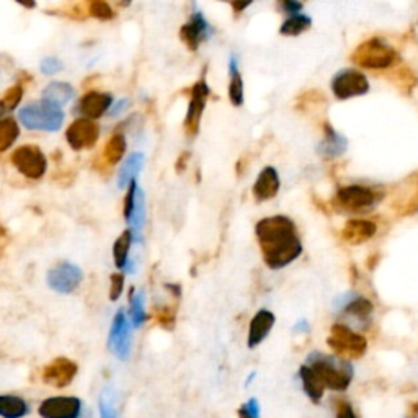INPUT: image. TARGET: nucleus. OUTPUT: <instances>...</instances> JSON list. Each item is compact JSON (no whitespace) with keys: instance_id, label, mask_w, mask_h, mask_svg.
I'll list each match as a JSON object with an SVG mask.
<instances>
[{"instance_id":"cd10ccee","label":"nucleus","mask_w":418,"mask_h":418,"mask_svg":"<svg viewBox=\"0 0 418 418\" xmlns=\"http://www.w3.org/2000/svg\"><path fill=\"white\" fill-rule=\"evenodd\" d=\"M124 152H126V139H124V136L118 133L113 134L103 149V160L108 165H116L123 159Z\"/></svg>"},{"instance_id":"5701e85b","label":"nucleus","mask_w":418,"mask_h":418,"mask_svg":"<svg viewBox=\"0 0 418 418\" xmlns=\"http://www.w3.org/2000/svg\"><path fill=\"white\" fill-rule=\"evenodd\" d=\"M74 88L66 82H51L49 86L43 90V100L58 105L61 108L66 103H69V101L74 98Z\"/></svg>"},{"instance_id":"bb28decb","label":"nucleus","mask_w":418,"mask_h":418,"mask_svg":"<svg viewBox=\"0 0 418 418\" xmlns=\"http://www.w3.org/2000/svg\"><path fill=\"white\" fill-rule=\"evenodd\" d=\"M310 25H312L310 16L302 14H292L287 16L285 24L280 26V33L283 36H299L302 35L304 31H307Z\"/></svg>"},{"instance_id":"ddd939ff","label":"nucleus","mask_w":418,"mask_h":418,"mask_svg":"<svg viewBox=\"0 0 418 418\" xmlns=\"http://www.w3.org/2000/svg\"><path fill=\"white\" fill-rule=\"evenodd\" d=\"M209 97V87L205 78L198 81L191 88V98L185 118V131L188 136H196L200 131V121L203 111L206 108V101Z\"/></svg>"},{"instance_id":"f03ea898","label":"nucleus","mask_w":418,"mask_h":418,"mask_svg":"<svg viewBox=\"0 0 418 418\" xmlns=\"http://www.w3.org/2000/svg\"><path fill=\"white\" fill-rule=\"evenodd\" d=\"M307 365L317 372L324 386L333 391H347L352 384L353 368L348 361L314 352L309 355Z\"/></svg>"},{"instance_id":"473e14b6","label":"nucleus","mask_w":418,"mask_h":418,"mask_svg":"<svg viewBox=\"0 0 418 418\" xmlns=\"http://www.w3.org/2000/svg\"><path fill=\"white\" fill-rule=\"evenodd\" d=\"M129 299H131V309H129V314H131V320L134 327H139L146 320V312H144V295L143 292H129Z\"/></svg>"},{"instance_id":"20e7f679","label":"nucleus","mask_w":418,"mask_h":418,"mask_svg":"<svg viewBox=\"0 0 418 418\" xmlns=\"http://www.w3.org/2000/svg\"><path fill=\"white\" fill-rule=\"evenodd\" d=\"M352 61L365 69H387L397 61V53L381 38H371L355 49Z\"/></svg>"},{"instance_id":"58836bf2","label":"nucleus","mask_w":418,"mask_h":418,"mask_svg":"<svg viewBox=\"0 0 418 418\" xmlns=\"http://www.w3.org/2000/svg\"><path fill=\"white\" fill-rule=\"evenodd\" d=\"M111 287H110V299L111 301H118L120 296L123 295V287H124V276L121 273H115L111 275Z\"/></svg>"},{"instance_id":"4468645a","label":"nucleus","mask_w":418,"mask_h":418,"mask_svg":"<svg viewBox=\"0 0 418 418\" xmlns=\"http://www.w3.org/2000/svg\"><path fill=\"white\" fill-rule=\"evenodd\" d=\"M108 347L116 358L128 360L129 352H131V325H129L123 309L118 310L115 319H113Z\"/></svg>"},{"instance_id":"72a5a7b5","label":"nucleus","mask_w":418,"mask_h":418,"mask_svg":"<svg viewBox=\"0 0 418 418\" xmlns=\"http://www.w3.org/2000/svg\"><path fill=\"white\" fill-rule=\"evenodd\" d=\"M154 317L163 327V329H168V330L173 329V325H175V309L173 307H170V306L159 307L154 312Z\"/></svg>"},{"instance_id":"4be33fe9","label":"nucleus","mask_w":418,"mask_h":418,"mask_svg":"<svg viewBox=\"0 0 418 418\" xmlns=\"http://www.w3.org/2000/svg\"><path fill=\"white\" fill-rule=\"evenodd\" d=\"M299 377H301L304 391H306V394L309 395V399L315 404L320 402L322 395H324L325 386L324 382L320 381L317 372L310 368V366H302V368L299 369Z\"/></svg>"},{"instance_id":"f8f14e48","label":"nucleus","mask_w":418,"mask_h":418,"mask_svg":"<svg viewBox=\"0 0 418 418\" xmlns=\"http://www.w3.org/2000/svg\"><path fill=\"white\" fill-rule=\"evenodd\" d=\"M213 35V26L208 24L206 16L203 15L200 10H195V12L191 14L190 20L180 28V38H182V41L186 44V48L191 51H196L200 48L201 43L208 41Z\"/></svg>"},{"instance_id":"49530a36","label":"nucleus","mask_w":418,"mask_h":418,"mask_svg":"<svg viewBox=\"0 0 418 418\" xmlns=\"http://www.w3.org/2000/svg\"><path fill=\"white\" fill-rule=\"evenodd\" d=\"M306 325H307V322H306V320H301V322H299V324L296 325V330L306 332V330H307V327H306Z\"/></svg>"},{"instance_id":"2eb2a0df","label":"nucleus","mask_w":418,"mask_h":418,"mask_svg":"<svg viewBox=\"0 0 418 418\" xmlns=\"http://www.w3.org/2000/svg\"><path fill=\"white\" fill-rule=\"evenodd\" d=\"M77 365L69 358H56L43 369V381L53 387H66L77 376Z\"/></svg>"},{"instance_id":"f3484780","label":"nucleus","mask_w":418,"mask_h":418,"mask_svg":"<svg viewBox=\"0 0 418 418\" xmlns=\"http://www.w3.org/2000/svg\"><path fill=\"white\" fill-rule=\"evenodd\" d=\"M113 103V97L110 93H100V92H88L78 101L77 111L82 116L90 118V120H97V118L103 116L106 111L110 110Z\"/></svg>"},{"instance_id":"f257e3e1","label":"nucleus","mask_w":418,"mask_h":418,"mask_svg":"<svg viewBox=\"0 0 418 418\" xmlns=\"http://www.w3.org/2000/svg\"><path fill=\"white\" fill-rule=\"evenodd\" d=\"M255 234L265 263L271 270L285 268L302 253L295 223L286 216L265 218L257 224Z\"/></svg>"},{"instance_id":"a18cd8bd","label":"nucleus","mask_w":418,"mask_h":418,"mask_svg":"<svg viewBox=\"0 0 418 418\" xmlns=\"http://www.w3.org/2000/svg\"><path fill=\"white\" fill-rule=\"evenodd\" d=\"M16 2L24 5V7H28V9H33V7H35V5H36L35 0H16Z\"/></svg>"},{"instance_id":"7ed1b4c3","label":"nucleus","mask_w":418,"mask_h":418,"mask_svg":"<svg viewBox=\"0 0 418 418\" xmlns=\"http://www.w3.org/2000/svg\"><path fill=\"white\" fill-rule=\"evenodd\" d=\"M20 121L28 129H38V131H58L64 121L62 108L46 100L35 101L26 105L19 113Z\"/></svg>"},{"instance_id":"79ce46f5","label":"nucleus","mask_w":418,"mask_h":418,"mask_svg":"<svg viewBox=\"0 0 418 418\" xmlns=\"http://www.w3.org/2000/svg\"><path fill=\"white\" fill-rule=\"evenodd\" d=\"M223 2L230 4V7H233V10L235 14H242L244 10H247L248 7H250L253 0H223Z\"/></svg>"},{"instance_id":"412c9836","label":"nucleus","mask_w":418,"mask_h":418,"mask_svg":"<svg viewBox=\"0 0 418 418\" xmlns=\"http://www.w3.org/2000/svg\"><path fill=\"white\" fill-rule=\"evenodd\" d=\"M376 234V224L371 221H363V219H352L343 225L342 237L352 245H360L372 239Z\"/></svg>"},{"instance_id":"1a4fd4ad","label":"nucleus","mask_w":418,"mask_h":418,"mask_svg":"<svg viewBox=\"0 0 418 418\" xmlns=\"http://www.w3.org/2000/svg\"><path fill=\"white\" fill-rule=\"evenodd\" d=\"M391 206L400 216H412L418 213V170L395 185Z\"/></svg>"},{"instance_id":"c9c22d12","label":"nucleus","mask_w":418,"mask_h":418,"mask_svg":"<svg viewBox=\"0 0 418 418\" xmlns=\"http://www.w3.org/2000/svg\"><path fill=\"white\" fill-rule=\"evenodd\" d=\"M136 191H138V183H136V178H134V180H131V183H129V190H128L126 200H124L123 214H124V219H126V221H129V218H131V213H133V209H134Z\"/></svg>"},{"instance_id":"7c9ffc66","label":"nucleus","mask_w":418,"mask_h":418,"mask_svg":"<svg viewBox=\"0 0 418 418\" xmlns=\"http://www.w3.org/2000/svg\"><path fill=\"white\" fill-rule=\"evenodd\" d=\"M372 304L365 297H355L353 301H350L347 306L343 307V312L348 315H353V317H358L361 320L369 319V315L372 314Z\"/></svg>"},{"instance_id":"c03bdc74","label":"nucleus","mask_w":418,"mask_h":418,"mask_svg":"<svg viewBox=\"0 0 418 418\" xmlns=\"http://www.w3.org/2000/svg\"><path fill=\"white\" fill-rule=\"evenodd\" d=\"M338 410H337V417H340V418H343V417H355V414H353V410H352V407H350V404H347V402H338Z\"/></svg>"},{"instance_id":"37998d69","label":"nucleus","mask_w":418,"mask_h":418,"mask_svg":"<svg viewBox=\"0 0 418 418\" xmlns=\"http://www.w3.org/2000/svg\"><path fill=\"white\" fill-rule=\"evenodd\" d=\"M128 106H129V100L123 98V100L118 101V103H115V105H111V106H110V115H111V116L121 115V113H123L124 110H126Z\"/></svg>"},{"instance_id":"a878e982","label":"nucleus","mask_w":418,"mask_h":418,"mask_svg":"<svg viewBox=\"0 0 418 418\" xmlns=\"http://www.w3.org/2000/svg\"><path fill=\"white\" fill-rule=\"evenodd\" d=\"M30 409L24 399L16 395H0V417L20 418L25 417Z\"/></svg>"},{"instance_id":"393cba45","label":"nucleus","mask_w":418,"mask_h":418,"mask_svg":"<svg viewBox=\"0 0 418 418\" xmlns=\"http://www.w3.org/2000/svg\"><path fill=\"white\" fill-rule=\"evenodd\" d=\"M144 163V156L139 154V152H134L123 163L120 172H118V186L120 188H126V186L131 183V180L136 178V175L141 172Z\"/></svg>"},{"instance_id":"6e6552de","label":"nucleus","mask_w":418,"mask_h":418,"mask_svg":"<svg viewBox=\"0 0 418 418\" xmlns=\"http://www.w3.org/2000/svg\"><path fill=\"white\" fill-rule=\"evenodd\" d=\"M332 92L338 100L361 97L369 92V82L357 69H343L332 78Z\"/></svg>"},{"instance_id":"b1692460","label":"nucleus","mask_w":418,"mask_h":418,"mask_svg":"<svg viewBox=\"0 0 418 418\" xmlns=\"http://www.w3.org/2000/svg\"><path fill=\"white\" fill-rule=\"evenodd\" d=\"M229 74H230V83H229V98L233 101L234 106L244 105V81L239 72V66H237V58L230 56L229 61Z\"/></svg>"},{"instance_id":"9d476101","label":"nucleus","mask_w":418,"mask_h":418,"mask_svg":"<svg viewBox=\"0 0 418 418\" xmlns=\"http://www.w3.org/2000/svg\"><path fill=\"white\" fill-rule=\"evenodd\" d=\"M82 270L71 262H59L48 271V285L51 290L69 295L82 283Z\"/></svg>"},{"instance_id":"aec40b11","label":"nucleus","mask_w":418,"mask_h":418,"mask_svg":"<svg viewBox=\"0 0 418 418\" xmlns=\"http://www.w3.org/2000/svg\"><path fill=\"white\" fill-rule=\"evenodd\" d=\"M275 325V315L267 309L258 310L255 317L250 322V329H248V348H255L262 343L265 338L268 337Z\"/></svg>"},{"instance_id":"0eeeda50","label":"nucleus","mask_w":418,"mask_h":418,"mask_svg":"<svg viewBox=\"0 0 418 418\" xmlns=\"http://www.w3.org/2000/svg\"><path fill=\"white\" fill-rule=\"evenodd\" d=\"M10 160L16 170L30 180H39L48 168L46 157L36 146H21V148L15 149Z\"/></svg>"},{"instance_id":"a19ab883","label":"nucleus","mask_w":418,"mask_h":418,"mask_svg":"<svg viewBox=\"0 0 418 418\" xmlns=\"http://www.w3.org/2000/svg\"><path fill=\"white\" fill-rule=\"evenodd\" d=\"M280 10L285 14H299L302 10V4L299 0H278Z\"/></svg>"},{"instance_id":"9b49d317","label":"nucleus","mask_w":418,"mask_h":418,"mask_svg":"<svg viewBox=\"0 0 418 418\" xmlns=\"http://www.w3.org/2000/svg\"><path fill=\"white\" fill-rule=\"evenodd\" d=\"M100 128L90 118H78L67 128L66 139L74 151H83L93 148L98 141Z\"/></svg>"},{"instance_id":"c756f323","label":"nucleus","mask_w":418,"mask_h":418,"mask_svg":"<svg viewBox=\"0 0 418 418\" xmlns=\"http://www.w3.org/2000/svg\"><path fill=\"white\" fill-rule=\"evenodd\" d=\"M19 134V124H16L14 118H4V120H0V152H5L12 148Z\"/></svg>"},{"instance_id":"4c0bfd02","label":"nucleus","mask_w":418,"mask_h":418,"mask_svg":"<svg viewBox=\"0 0 418 418\" xmlns=\"http://www.w3.org/2000/svg\"><path fill=\"white\" fill-rule=\"evenodd\" d=\"M41 72L44 76H54L62 71V62L58 58H44L41 61Z\"/></svg>"},{"instance_id":"c85d7f7f","label":"nucleus","mask_w":418,"mask_h":418,"mask_svg":"<svg viewBox=\"0 0 418 418\" xmlns=\"http://www.w3.org/2000/svg\"><path fill=\"white\" fill-rule=\"evenodd\" d=\"M133 244V230H124V233L118 237L115 245H113V258H115V265L118 268H124L128 263L129 248Z\"/></svg>"},{"instance_id":"f704fd0d","label":"nucleus","mask_w":418,"mask_h":418,"mask_svg":"<svg viewBox=\"0 0 418 418\" xmlns=\"http://www.w3.org/2000/svg\"><path fill=\"white\" fill-rule=\"evenodd\" d=\"M90 14H92L95 19L110 20L113 16V10L105 0H93L92 5H90Z\"/></svg>"},{"instance_id":"e433bc0d","label":"nucleus","mask_w":418,"mask_h":418,"mask_svg":"<svg viewBox=\"0 0 418 418\" xmlns=\"http://www.w3.org/2000/svg\"><path fill=\"white\" fill-rule=\"evenodd\" d=\"M100 412H101V417H105V418H110V417H115L116 415L115 405H113L111 389L110 387L106 389V391H103V395H101Z\"/></svg>"},{"instance_id":"dca6fc26","label":"nucleus","mask_w":418,"mask_h":418,"mask_svg":"<svg viewBox=\"0 0 418 418\" xmlns=\"http://www.w3.org/2000/svg\"><path fill=\"white\" fill-rule=\"evenodd\" d=\"M82 412V400L77 397H51L39 405L44 418H77Z\"/></svg>"},{"instance_id":"6ab92c4d","label":"nucleus","mask_w":418,"mask_h":418,"mask_svg":"<svg viewBox=\"0 0 418 418\" xmlns=\"http://www.w3.org/2000/svg\"><path fill=\"white\" fill-rule=\"evenodd\" d=\"M348 148L347 138H343L342 134H338L335 129L329 124L324 126V139L320 141L317 146V154L324 159H335L345 154V151Z\"/></svg>"},{"instance_id":"ea45409f","label":"nucleus","mask_w":418,"mask_h":418,"mask_svg":"<svg viewBox=\"0 0 418 418\" xmlns=\"http://www.w3.org/2000/svg\"><path fill=\"white\" fill-rule=\"evenodd\" d=\"M240 417H247V418H257L260 415V407L257 399H250L245 405H242V409L239 410Z\"/></svg>"},{"instance_id":"423d86ee","label":"nucleus","mask_w":418,"mask_h":418,"mask_svg":"<svg viewBox=\"0 0 418 418\" xmlns=\"http://www.w3.org/2000/svg\"><path fill=\"white\" fill-rule=\"evenodd\" d=\"M382 200V193L371 186L350 185L338 190L337 201L342 208L348 211H368L369 208L376 206Z\"/></svg>"},{"instance_id":"a211bd4d","label":"nucleus","mask_w":418,"mask_h":418,"mask_svg":"<svg viewBox=\"0 0 418 418\" xmlns=\"http://www.w3.org/2000/svg\"><path fill=\"white\" fill-rule=\"evenodd\" d=\"M280 177L273 167H265L260 172L255 185H253V196L258 201H268L278 195L280 191Z\"/></svg>"},{"instance_id":"2f4dec72","label":"nucleus","mask_w":418,"mask_h":418,"mask_svg":"<svg viewBox=\"0 0 418 418\" xmlns=\"http://www.w3.org/2000/svg\"><path fill=\"white\" fill-rule=\"evenodd\" d=\"M21 98H24V88H21V86L10 87L7 92L4 93V97L0 98V113H9L15 110Z\"/></svg>"},{"instance_id":"39448f33","label":"nucleus","mask_w":418,"mask_h":418,"mask_svg":"<svg viewBox=\"0 0 418 418\" xmlns=\"http://www.w3.org/2000/svg\"><path fill=\"white\" fill-rule=\"evenodd\" d=\"M327 343H329L332 352L342 358H361L368 348V342L363 335L342 324L332 327Z\"/></svg>"}]
</instances>
